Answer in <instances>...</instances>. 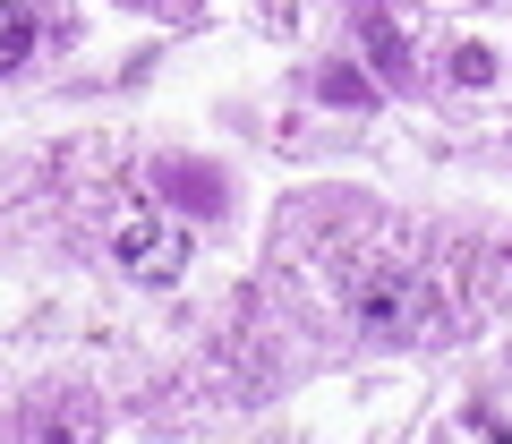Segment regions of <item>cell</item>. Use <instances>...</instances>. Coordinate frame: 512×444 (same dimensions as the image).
I'll return each mask as SVG.
<instances>
[{
	"label": "cell",
	"instance_id": "3",
	"mask_svg": "<svg viewBox=\"0 0 512 444\" xmlns=\"http://www.w3.org/2000/svg\"><path fill=\"white\" fill-rule=\"evenodd\" d=\"M154 180L171 188V205H180V214H222V171H214V163L163 154V163H154Z\"/></svg>",
	"mask_w": 512,
	"mask_h": 444
},
{
	"label": "cell",
	"instance_id": "6",
	"mask_svg": "<svg viewBox=\"0 0 512 444\" xmlns=\"http://www.w3.org/2000/svg\"><path fill=\"white\" fill-rule=\"evenodd\" d=\"M316 94H325L333 111H367V103H376V77L350 69V60H333V69H316Z\"/></svg>",
	"mask_w": 512,
	"mask_h": 444
},
{
	"label": "cell",
	"instance_id": "2",
	"mask_svg": "<svg viewBox=\"0 0 512 444\" xmlns=\"http://www.w3.org/2000/svg\"><path fill=\"white\" fill-rule=\"evenodd\" d=\"M120 265L137 282H180L188 274V231H180V222H163V214L120 222Z\"/></svg>",
	"mask_w": 512,
	"mask_h": 444
},
{
	"label": "cell",
	"instance_id": "4",
	"mask_svg": "<svg viewBox=\"0 0 512 444\" xmlns=\"http://www.w3.org/2000/svg\"><path fill=\"white\" fill-rule=\"evenodd\" d=\"M359 43L376 52V69H384V77H410V43H402V26L384 18V9H367V18H359Z\"/></svg>",
	"mask_w": 512,
	"mask_h": 444
},
{
	"label": "cell",
	"instance_id": "5",
	"mask_svg": "<svg viewBox=\"0 0 512 444\" xmlns=\"http://www.w3.org/2000/svg\"><path fill=\"white\" fill-rule=\"evenodd\" d=\"M35 35H43L35 9H26V0H0V77H9L26 52H35Z\"/></svg>",
	"mask_w": 512,
	"mask_h": 444
},
{
	"label": "cell",
	"instance_id": "7",
	"mask_svg": "<svg viewBox=\"0 0 512 444\" xmlns=\"http://www.w3.org/2000/svg\"><path fill=\"white\" fill-rule=\"evenodd\" d=\"M487 77H495V52L487 43H461L453 52V86H487Z\"/></svg>",
	"mask_w": 512,
	"mask_h": 444
},
{
	"label": "cell",
	"instance_id": "1",
	"mask_svg": "<svg viewBox=\"0 0 512 444\" xmlns=\"http://www.w3.org/2000/svg\"><path fill=\"white\" fill-rule=\"evenodd\" d=\"M350 316H359V333H376V342H410V333H444L436 325V299H427V274L410 257H367L350 265Z\"/></svg>",
	"mask_w": 512,
	"mask_h": 444
}]
</instances>
